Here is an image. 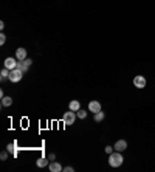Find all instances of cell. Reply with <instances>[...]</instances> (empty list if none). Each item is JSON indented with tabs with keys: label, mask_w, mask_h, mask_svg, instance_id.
<instances>
[{
	"label": "cell",
	"mask_w": 155,
	"mask_h": 172,
	"mask_svg": "<svg viewBox=\"0 0 155 172\" xmlns=\"http://www.w3.org/2000/svg\"><path fill=\"white\" fill-rule=\"evenodd\" d=\"M123 161H124V158H123L121 152H118V150H115V152H112V153L109 155V164H110L112 168H118V166H121Z\"/></svg>",
	"instance_id": "6da1fadb"
},
{
	"label": "cell",
	"mask_w": 155,
	"mask_h": 172,
	"mask_svg": "<svg viewBox=\"0 0 155 172\" xmlns=\"http://www.w3.org/2000/svg\"><path fill=\"white\" fill-rule=\"evenodd\" d=\"M75 120H76V115H75L73 110L65 112L64 116H62V123L65 124V126H72V124H75Z\"/></svg>",
	"instance_id": "7a4b0ae2"
},
{
	"label": "cell",
	"mask_w": 155,
	"mask_h": 172,
	"mask_svg": "<svg viewBox=\"0 0 155 172\" xmlns=\"http://www.w3.org/2000/svg\"><path fill=\"white\" fill-rule=\"evenodd\" d=\"M22 78H24V72L19 70V68H14V70L9 72V81L11 82H19Z\"/></svg>",
	"instance_id": "3957f363"
},
{
	"label": "cell",
	"mask_w": 155,
	"mask_h": 172,
	"mask_svg": "<svg viewBox=\"0 0 155 172\" xmlns=\"http://www.w3.org/2000/svg\"><path fill=\"white\" fill-rule=\"evenodd\" d=\"M133 85H135L136 89H144V87H146V78L141 76V74H136V76L133 78Z\"/></svg>",
	"instance_id": "277c9868"
},
{
	"label": "cell",
	"mask_w": 155,
	"mask_h": 172,
	"mask_svg": "<svg viewBox=\"0 0 155 172\" xmlns=\"http://www.w3.org/2000/svg\"><path fill=\"white\" fill-rule=\"evenodd\" d=\"M17 67V59H14V57H6L5 59V68H8L9 72L11 70H14Z\"/></svg>",
	"instance_id": "5b68a950"
},
{
	"label": "cell",
	"mask_w": 155,
	"mask_h": 172,
	"mask_svg": "<svg viewBox=\"0 0 155 172\" xmlns=\"http://www.w3.org/2000/svg\"><path fill=\"white\" fill-rule=\"evenodd\" d=\"M115 150H118V152H123V150H126L127 149V141H124V140H118L116 143H115Z\"/></svg>",
	"instance_id": "8992f818"
},
{
	"label": "cell",
	"mask_w": 155,
	"mask_h": 172,
	"mask_svg": "<svg viewBox=\"0 0 155 172\" xmlns=\"http://www.w3.org/2000/svg\"><path fill=\"white\" fill-rule=\"evenodd\" d=\"M88 110L93 112V113H96V112L101 110V104H99L98 101H90V102H88Z\"/></svg>",
	"instance_id": "52a82bcc"
},
{
	"label": "cell",
	"mask_w": 155,
	"mask_h": 172,
	"mask_svg": "<svg viewBox=\"0 0 155 172\" xmlns=\"http://www.w3.org/2000/svg\"><path fill=\"white\" fill-rule=\"evenodd\" d=\"M16 59H17V61H25L26 59V50L22 48V47L16 50Z\"/></svg>",
	"instance_id": "ba28073f"
},
{
	"label": "cell",
	"mask_w": 155,
	"mask_h": 172,
	"mask_svg": "<svg viewBox=\"0 0 155 172\" xmlns=\"http://www.w3.org/2000/svg\"><path fill=\"white\" fill-rule=\"evenodd\" d=\"M6 150H8L13 157H17V153H19V150H17V143L14 141V143L8 144V146H6Z\"/></svg>",
	"instance_id": "9c48e42d"
},
{
	"label": "cell",
	"mask_w": 155,
	"mask_h": 172,
	"mask_svg": "<svg viewBox=\"0 0 155 172\" xmlns=\"http://www.w3.org/2000/svg\"><path fill=\"white\" fill-rule=\"evenodd\" d=\"M48 168H50V171H51V172H61V171H64V168L61 166V163H59V161H51Z\"/></svg>",
	"instance_id": "30bf717a"
},
{
	"label": "cell",
	"mask_w": 155,
	"mask_h": 172,
	"mask_svg": "<svg viewBox=\"0 0 155 172\" xmlns=\"http://www.w3.org/2000/svg\"><path fill=\"white\" fill-rule=\"evenodd\" d=\"M68 109H70V110H73V112H78V110L81 109V102H79L78 99H73V101L68 104Z\"/></svg>",
	"instance_id": "8fae6325"
},
{
	"label": "cell",
	"mask_w": 155,
	"mask_h": 172,
	"mask_svg": "<svg viewBox=\"0 0 155 172\" xmlns=\"http://www.w3.org/2000/svg\"><path fill=\"white\" fill-rule=\"evenodd\" d=\"M11 104H13V98L11 96H3L2 98V105L3 107H9Z\"/></svg>",
	"instance_id": "7c38bea8"
},
{
	"label": "cell",
	"mask_w": 155,
	"mask_h": 172,
	"mask_svg": "<svg viewBox=\"0 0 155 172\" xmlns=\"http://www.w3.org/2000/svg\"><path fill=\"white\" fill-rule=\"evenodd\" d=\"M93 120H95L96 123L103 121V120H104V112H101V110H99V112H96V113H95V116H93Z\"/></svg>",
	"instance_id": "4fadbf2b"
},
{
	"label": "cell",
	"mask_w": 155,
	"mask_h": 172,
	"mask_svg": "<svg viewBox=\"0 0 155 172\" xmlns=\"http://www.w3.org/2000/svg\"><path fill=\"white\" fill-rule=\"evenodd\" d=\"M47 163H48V161H47V158H44V157H40V158L36 161V164H37L39 168H44V166H47Z\"/></svg>",
	"instance_id": "5bb4252c"
},
{
	"label": "cell",
	"mask_w": 155,
	"mask_h": 172,
	"mask_svg": "<svg viewBox=\"0 0 155 172\" xmlns=\"http://www.w3.org/2000/svg\"><path fill=\"white\" fill-rule=\"evenodd\" d=\"M0 78H2V79H6V78H9V70H8V68H3V70L0 72Z\"/></svg>",
	"instance_id": "9a60e30c"
},
{
	"label": "cell",
	"mask_w": 155,
	"mask_h": 172,
	"mask_svg": "<svg viewBox=\"0 0 155 172\" xmlns=\"http://www.w3.org/2000/svg\"><path fill=\"white\" fill-rule=\"evenodd\" d=\"M78 116H79V118H81V120H84V118H87V112H84V110H81V109H79V110H78V113H76Z\"/></svg>",
	"instance_id": "2e32d148"
},
{
	"label": "cell",
	"mask_w": 155,
	"mask_h": 172,
	"mask_svg": "<svg viewBox=\"0 0 155 172\" xmlns=\"http://www.w3.org/2000/svg\"><path fill=\"white\" fill-rule=\"evenodd\" d=\"M5 42H6V36L2 33V34H0V45H5Z\"/></svg>",
	"instance_id": "e0dca14e"
},
{
	"label": "cell",
	"mask_w": 155,
	"mask_h": 172,
	"mask_svg": "<svg viewBox=\"0 0 155 172\" xmlns=\"http://www.w3.org/2000/svg\"><path fill=\"white\" fill-rule=\"evenodd\" d=\"M104 150H105V153H109V155H110V153L115 150V148H112V146H107V148L104 149Z\"/></svg>",
	"instance_id": "ac0fdd59"
},
{
	"label": "cell",
	"mask_w": 155,
	"mask_h": 172,
	"mask_svg": "<svg viewBox=\"0 0 155 172\" xmlns=\"http://www.w3.org/2000/svg\"><path fill=\"white\" fill-rule=\"evenodd\" d=\"M8 153H9L8 150H6V152H2V153H0V158H2V160H6V158H8Z\"/></svg>",
	"instance_id": "d6986e66"
},
{
	"label": "cell",
	"mask_w": 155,
	"mask_h": 172,
	"mask_svg": "<svg viewBox=\"0 0 155 172\" xmlns=\"http://www.w3.org/2000/svg\"><path fill=\"white\" fill-rule=\"evenodd\" d=\"M48 160H50V161H54V160H56V155H54V153H50V155H48Z\"/></svg>",
	"instance_id": "ffe728a7"
},
{
	"label": "cell",
	"mask_w": 155,
	"mask_h": 172,
	"mask_svg": "<svg viewBox=\"0 0 155 172\" xmlns=\"http://www.w3.org/2000/svg\"><path fill=\"white\" fill-rule=\"evenodd\" d=\"M64 171H65V172H73L75 169H73L72 166H67V168H64Z\"/></svg>",
	"instance_id": "44dd1931"
},
{
	"label": "cell",
	"mask_w": 155,
	"mask_h": 172,
	"mask_svg": "<svg viewBox=\"0 0 155 172\" xmlns=\"http://www.w3.org/2000/svg\"><path fill=\"white\" fill-rule=\"evenodd\" d=\"M24 62H25L26 65H28V67H29V65H31V64H33V61H31V59H28V57H26L25 61H24Z\"/></svg>",
	"instance_id": "7402d4cb"
}]
</instances>
